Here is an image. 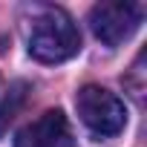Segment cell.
I'll list each match as a JSON object with an SVG mask.
<instances>
[{"instance_id":"cell-5","label":"cell","mask_w":147,"mask_h":147,"mask_svg":"<svg viewBox=\"0 0 147 147\" xmlns=\"http://www.w3.org/2000/svg\"><path fill=\"white\" fill-rule=\"evenodd\" d=\"M29 95H32V84L29 81H15L6 90L3 101H0V138L9 133V127L15 124V118L20 115V110L26 107Z\"/></svg>"},{"instance_id":"cell-1","label":"cell","mask_w":147,"mask_h":147,"mask_svg":"<svg viewBox=\"0 0 147 147\" xmlns=\"http://www.w3.org/2000/svg\"><path fill=\"white\" fill-rule=\"evenodd\" d=\"M26 23V49L35 61L63 63L81 52V32L61 6H35Z\"/></svg>"},{"instance_id":"cell-2","label":"cell","mask_w":147,"mask_h":147,"mask_svg":"<svg viewBox=\"0 0 147 147\" xmlns=\"http://www.w3.org/2000/svg\"><path fill=\"white\" fill-rule=\"evenodd\" d=\"M75 107H78V115H81L84 127L95 138H113L127 127L124 101L115 92H110L98 84L81 87L78 95H75Z\"/></svg>"},{"instance_id":"cell-4","label":"cell","mask_w":147,"mask_h":147,"mask_svg":"<svg viewBox=\"0 0 147 147\" xmlns=\"http://www.w3.org/2000/svg\"><path fill=\"white\" fill-rule=\"evenodd\" d=\"M12 147H75V136L61 110H46L15 136Z\"/></svg>"},{"instance_id":"cell-3","label":"cell","mask_w":147,"mask_h":147,"mask_svg":"<svg viewBox=\"0 0 147 147\" xmlns=\"http://www.w3.org/2000/svg\"><path fill=\"white\" fill-rule=\"evenodd\" d=\"M144 20V3H127V0H110L95 3L90 9V29L104 46H121L136 35Z\"/></svg>"}]
</instances>
